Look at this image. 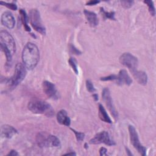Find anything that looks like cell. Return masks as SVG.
<instances>
[{
  "mask_svg": "<svg viewBox=\"0 0 156 156\" xmlns=\"http://www.w3.org/2000/svg\"><path fill=\"white\" fill-rule=\"evenodd\" d=\"M40 59V51L38 47L33 43L29 42L22 51V60L24 65L28 69H32L37 65Z\"/></svg>",
  "mask_w": 156,
  "mask_h": 156,
  "instance_id": "obj_1",
  "label": "cell"
},
{
  "mask_svg": "<svg viewBox=\"0 0 156 156\" xmlns=\"http://www.w3.org/2000/svg\"><path fill=\"white\" fill-rule=\"evenodd\" d=\"M0 46L1 50L5 54L7 62L10 63L15 52L16 45L13 38L7 30L0 31Z\"/></svg>",
  "mask_w": 156,
  "mask_h": 156,
  "instance_id": "obj_2",
  "label": "cell"
},
{
  "mask_svg": "<svg viewBox=\"0 0 156 156\" xmlns=\"http://www.w3.org/2000/svg\"><path fill=\"white\" fill-rule=\"evenodd\" d=\"M28 109L35 114H44L48 117L54 115L52 106L47 102L38 99H32L28 103Z\"/></svg>",
  "mask_w": 156,
  "mask_h": 156,
  "instance_id": "obj_3",
  "label": "cell"
},
{
  "mask_svg": "<svg viewBox=\"0 0 156 156\" xmlns=\"http://www.w3.org/2000/svg\"><path fill=\"white\" fill-rule=\"evenodd\" d=\"M27 74L26 68L21 63L16 65L13 76L10 78L5 79V83H8L10 90L15 88L25 78Z\"/></svg>",
  "mask_w": 156,
  "mask_h": 156,
  "instance_id": "obj_4",
  "label": "cell"
},
{
  "mask_svg": "<svg viewBox=\"0 0 156 156\" xmlns=\"http://www.w3.org/2000/svg\"><path fill=\"white\" fill-rule=\"evenodd\" d=\"M36 142L40 147H57L60 146V141L56 136L45 132H39L37 135Z\"/></svg>",
  "mask_w": 156,
  "mask_h": 156,
  "instance_id": "obj_5",
  "label": "cell"
},
{
  "mask_svg": "<svg viewBox=\"0 0 156 156\" xmlns=\"http://www.w3.org/2000/svg\"><path fill=\"white\" fill-rule=\"evenodd\" d=\"M29 21L32 27L38 32L41 35H44L46 34V29L43 25L40 12L37 9H31L29 12Z\"/></svg>",
  "mask_w": 156,
  "mask_h": 156,
  "instance_id": "obj_6",
  "label": "cell"
},
{
  "mask_svg": "<svg viewBox=\"0 0 156 156\" xmlns=\"http://www.w3.org/2000/svg\"><path fill=\"white\" fill-rule=\"evenodd\" d=\"M119 62L126 66L131 73L137 69L138 61L136 57L129 52L122 54L119 57Z\"/></svg>",
  "mask_w": 156,
  "mask_h": 156,
  "instance_id": "obj_7",
  "label": "cell"
},
{
  "mask_svg": "<svg viewBox=\"0 0 156 156\" xmlns=\"http://www.w3.org/2000/svg\"><path fill=\"white\" fill-rule=\"evenodd\" d=\"M129 135H130V140L131 141L132 144L133 146L138 151V152L141 155H146V148L143 146L140 141L138 133L136 132V129L133 126H129L128 127Z\"/></svg>",
  "mask_w": 156,
  "mask_h": 156,
  "instance_id": "obj_8",
  "label": "cell"
},
{
  "mask_svg": "<svg viewBox=\"0 0 156 156\" xmlns=\"http://www.w3.org/2000/svg\"><path fill=\"white\" fill-rule=\"evenodd\" d=\"M90 143L93 144H99L104 143L107 146L115 145V143L113 141L107 131H102L96 133L93 138L90 140Z\"/></svg>",
  "mask_w": 156,
  "mask_h": 156,
  "instance_id": "obj_9",
  "label": "cell"
},
{
  "mask_svg": "<svg viewBox=\"0 0 156 156\" xmlns=\"http://www.w3.org/2000/svg\"><path fill=\"white\" fill-rule=\"evenodd\" d=\"M102 97L104 102H105L107 107L108 108V110L111 113L112 115L113 116L114 119L116 121L118 118V113L115 108V106L113 105L111 95H110V90L108 88H105L102 90Z\"/></svg>",
  "mask_w": 156,
  "mask_h": 156,
  "instance_id": "obj_10",
  "label": "cell"
},
{
  "mask_svg": "<svg viewBox=\"0 0 156 156\" xmlns=\"http://www.w3.org/2000/svg\"><path fill=\"white\" fill-rule=\"evenodd\" d=\"M42 87L44 93L49 98L54 100L58 99L59 98L58 92L55 85L52 82L48 80H44L43 82Z\"/></svg>",
  "mask_w": 156,
  "mask_h": 156,
  "instance_id": "obj_11",
  "label": "cell"
},
{
  "mask_svg": "<svg viewBox=\"0 0 156 156\" xmlns=\"http://www.w3.org/2000/svg\"><path fill=\"white\" fill-rule=\"evenodd\" d=\"M1 21L3 26L10 29H13L15 24V18L10 12H4L1 15Z\"/></svg>",
  "mask_w": 156,
  "mask_h": 156,
  "instance_id": "obj_12",
  "label": "cell"
},
{
  "mask_svg": "<svg viewBox=\"0 0 156 156\" xmlns=\"http://www.w3.org/2000/svg\"><path fill=\"white\" fill-rule=\"evenodd\" d=\"M116 81L118 85H130L132 83L131 77L128 74L127 72L125 69H121L118 75H116Z\"/></svg>",
  "mask_w": 156,
  "mask_h": 156,
  "instance_id": "obj_13",
  "label": "cell"
},
{
  "mask_svg": "<svg viewBox=\"0 0 156 156\" xmlns=\"http://www.w3.org/2000/svg\"><path fill=\"white\" fill-rule=\"evenodd\" d=\"M17 133V130L13 126L4 124L1 127V136L2 138H11Z\"/></svg>",
  "mask_w": 156,
  "mask_h": 156,
  "instance_id": "obj_14",
  "label": "cell"
},
{
  "mask_svg": "<svg viewBox=\"0 0 156 156\" xmlns=\"http://www.w3.org/2000/svg\"><path fill=\"white\" fill-rule=\"evenodd\" d=\"M57 122L62 125L66 126H69L71 124V120L69 116H68L67 112L66 110L62 109L58 112L57 114Z\"/></svg>",
  "mask_w": 156,
  "mask_h": 156,
  "instance_id": "obj_15",
  "label": "cell"
},
{
  "mask_svg": "<svg viewBox=\"0 0 156 156\" xmlns=\"http://www.w3.org/2000/svg\"><path fill=\"white\" fill-rule=\"evenodd\" d=\"M134 79L137 82L141 85H146L147 82V76L146 73L143 71L135 70L132 73Z\"/></svg>",
  "mask_w": 156,
  "mask_h": 156,
  "instance_id": "obj_16",
  "label": "cell"
},
{
  "mask_svg": "<svg viewBox=\"0 0 156 156\" xmlns=\"http://www.w3.org/2000/svg\"><path fill=\"white\" fill-rule=\"evenodd\" d=\"M83 12L87 20L91 27H95L98 24V19L96 14L94 12L87 10L86 9Z\"/></svg>",
  "mask_w": 156,
  "mask_h": 156,
  "instance_id": "obj_17",
  "label": "cell"
},
{
  "mask_svg": "<svg viewBox=\"0 0 156 156\" xmlns=\"http://www.w3.org/2000/svg\"><path fill=\"white\" fill-rule=\"evenodd\" d=\"M98 115H99V117L101 119V120H102V121L107 122V123H110V124H111L112 122V120H111L110 118L109 117L108 115L107 114L105 109L102 106V105L101 104H99Z\"/></svg>",
  "mask_w": 156,
  "mask_h": 156,
  "instance_id": "obj_18",
  "label": "cell"
},
{
  "mask_svg": "<svg viewBox=\"0 0 156 156\" xmlns=\"http://www.w3.org/2000/svg\"><path fill=\"white\" fill-rule=\"evenodd\" d=\"M19 12H20V16H21V20L22 24L24 26V29L27 32H30V28L27 24L28 17H27V15L25 10H24L23 9H20Z\"/></svg>",
  "mask_w": 156,
  "mask_h": 156,
  "instance_id": "obj_19",
  "label": "cell"
},
{
  "mask_svg": "<svg viewBox=\"0 0 156 156\" xmlns=\"http://www.w3.org/2000/svg\"><path fill=\"white\" fill-rule=\"evenodd\" d=\"M100 12L104 19H110L112 20H115V12H106L104 8H100Z\"/></svg>",
  "mask_w": 156,
  "mask_h": 156,
  "instance_id": "obj_20",
  "label": "cell"
},
{
  "mask_svg": "<svg viewBox=\"0 0 156 156\" xmlns=\"http://www.w3.org/2000/svg\"><path fill=\"white\" fill-rule=\"evenodd\" d=\"M144 3H145L147 5L149 12L150 14L152 16H155V10L154 2L152 1H151V0H146V1H144Z\"/></svg>",
  "mask_w": 156,
  "mask_h": 156,
  "instance_id": "obj_21",
  "label": "cell"
},
{
  "mask_svg": "<svg viewBox=\"0 0 156 156\" xmlns=\"http://www.w3.org/2000/svg\"><path fill=\"white\" fill-rule=\"evenodd\" d=\"M68 63H69V65L71 66V67L72 68L73 70L76 73V74H79V71H78V68H77V62H76V59L74 58L70 57L68 60Z\"/></svg>",
  "mask_w": 156,
  "mask_h": 156,
  "instance_id": "obj_22",
  "label": "cell"
},
{
  "mask_svg": "<svg viewBox=\"0 0 156 156\" xmlns=\"http://www.w3.org/2000/svg\"><path fill=\"white\" fill-rule=\"evenodd\" d=\"M70 129L74 133L76 138V140H77V141H81L83 140L84 137H85V134L83 133L77 132V131L75 130L74 129H73L72 128H71Z\"/></svg>",
  "mask_w": 156,
  "mask_h": 156,
  "instance_id": "obj_23",
  "label": "cell"
},
{
  "mask_svg": "<svg viewBox=\"0 0 156 156\" xmlns=\"http://www.w3.org/2000/svg\"><path fill=\"white\" fill-rule=\"evenodd\" d=\"M0 4L2 5L7 7L8 9H9L10 10H17V5L14 3H9V2H6L0 1Z\"/></svg>",
  "mask_w": 156,
  "mask_h": 156,
  "instance_id": "obj_24",
  "label": "cell"
},
{
  "mask_svg": "<svg viewBox=\"0 0 156 156\" xmlns=\"http://www.w3.org/2000/svg\"><path fill=\"white\" fill-rule=\"evenodd\" d=\"M86 87L87 90L90 93H94L96 91V89L93 84V83L90 80H86Z\"/></svg>",
  "mask_w": 156,
  "mask_h": 156,
  "instance_id": "obj_25",
  "label": "cell"
},
{
  "mask_svg": "<svg viewBox=\"0 0 156 156\" xmlns=\"http://www.w3.org/2000/svg\"><path fill=\"white\" fill-rule=\"evenodd\" d=\"M69 51L71 54H74V55H80L82 54V52L80 51H79L77 48H76L73 44H70L69 46Z\"/></svg>",
  "mask_w": 156,
  "mask_h": 156,
  "instance_id": "obj_26",
  "label": "cell"
},
{
  "mask_svg": "<svg viewBox=\"0 0 156 156\" xmlns=\"http://www.w3.org/2000/svg\"><path fill=\"white\" fill-rule=\"evenodd\" d=\"M120 2L121 5L125 9H129L131 7L134 3L133 1H121Z\"/></svg>",
  "mask_w": 156,
  "mask_h": 156,
  "instance_id": "obj_27",
  "label": "cell"
},
{
  "mask_svg": "<svg viewBox=\"0 0 156 156\" xmlns=\"http://www.w3.org/2000/svg\"><path fill=\"white\" fill-rule=\"evenodd\" d=\"M100 79H101V80H102V81L114 80L116 79V75H115V74H111V75H109L108 76L101 77Z\"/></svg>",
  "mask_w": 156,
  "mask_h": 156,
  "instance_id": "obj_28",
  "label": "cell"
},
{
  "mask_svg": "<svg viewBox=\"0 0 156 156\" xmlns=\"http://www.w3.org/2000/svg\"><path fill=\"white\" fill-rule=\"evenodd\" d=\"M100 1H96V0H91V1H90L88 2H87L86 3V5H94L98 3H99Z\"/></svg>",
  "mask_w": 156,
  "mask_h": 156,
  "instance_id": "obj_29",
  "label": "cell"
},
{
  "mask_svg": "<svg viewBox=\"0 0 156 156\" xmlns=\"http://www.w3.org/2000/svg\"><path fill=\"white\" fill-rule=\"evenodd\" d=\"M99 154L100 155H106V153L107 152V150L106 148L104 147H102L100 148L99 149Z\"/></svg>",
  "mask_w": 156,
  "mask_h": 156,
  "instance_id": "obj_30",
  "label": "cell"
},
{
  "mask_svg": "<svg viewBox=\"0 0 156 156\" xmlns=\"http://www.w3.org/2000/svg\"><path fill=\"white\" fill-rule=\"evenodd\" d=\"M7 155H10V156H16L18 155V153L17 152V151H16L15 150H11L9 154H7Z\"/></svg>",
  "mask_w": 156,
  "mask_h": 156,
  "instance_id": "obj_31",
  "label": "cell"
},
{
  "mask_svg": "<svg viewBox=\"0 0 156 156\" xmlns=\"http://www.w3.org/2000/svg\"><path fill=\"white\" fill-rule=\"evenodd\" d=\"M93 98H94L95 101H97L98 100V95L97 94H96V93L93 94Z\"/></svg>",
  "mask_w": 156,
  "mask_h": 156,
  "instance_id": "obj_32",
  "label": "cell"
},
{
  "mask_svg": "<svg viewBox=\"0 0 156 156\" xmlns=\"http://www.w3.org/2000/svg\"><path fill=\"white\" fill-rule=\"evenodd\" d=\"M126 152H127V154L128 155H132V154L130 152V150H129L128 148L126 147Z\"/></svg>",
  "mask_w": 156,
  "mask_h": 156,
  "instance_id": "obj_33",
  "label": "cell"
},
{
  "mask_svg": "<svg viewBox=\"0 0 156 156\" xmlns=\"http://www.w3.org/2000/svg\"><path fill=\"white\" fill-rule=\"evenodd\" d=\"M65 155H76V153L75 152H68V153H66V154H65Z\"/></svg>",
  "mask_w": 156,
  "mask_h": 156,
  "instance_id": "obj_34",
  "label": "cell"
},
{
  "mask_svg": "<svg viewBox=\"0 0 156 156\" xmlns=\"http://www.w3.org/2000/svg\"><path fill=\"white\" fill-rule=\"evenodd\" d=\"M85 149H87L88 148V146H87V143H85Z\"/></svg>",
  "mask_w": 156,
  "mask_h": 156,
  "instance_id": "obj_35",
  "label": "cell"
}]
</instances>
